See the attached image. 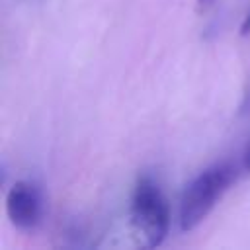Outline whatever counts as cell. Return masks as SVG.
I'll return each instance as SVG.
<instances>
[{
  "mask_svg": "<svg viewBox=\"0 0 250 250\" xmlns=\"http://www.w3.org/2000/svg\"><path fill=\"white\" fill-rule=\"evenodd\" d=\"M129 213L131 227L135 234L143 238V246L154 248L162 244L170 229V207L164 193L152 178L143 176L137 180L131 195Z\"/></svg>",
  "mask_w": 250,
  "mask_h": 250,
  "instance_id": "6da1fadb",
  "label": "cell"
},
{
  "mask_svg": "<svg viewBox=\"0 0 250 250\" xmlns=\"http://www.w3.org/2000/svg\"><path fill=\"white\" fill-rule=\"evenodd\" d=\"M236 180V168L230 162H217L203 170L186 188L180 201V227L182 230L195 229L213 209L215 201Z\"/></svg>",
  "mask_w": 250,
  "mask_h": 250,
  "instance_id": "7a4b0ae2",
  "label": "cell"
},
{
  "mask_svg": "<svg viewBox=\"0 0 250 250\" xmlns=\"http://www.w3.org/2000/svg\"><path fill=\"white\" fill-rule=\"evenodd\" d=\"M6 213L18 229H33L41 215L37 188L29 182H16L6 193Z\"/></svg>",
  "mask_w": 250,
  "mask_h": 250,
  "instance_id": "3957f363",
  "label": "cell"
},
{
  "mask_svg": "<svg viewBox=\"0 0 250 250\" xmlns=\"http://www.w3.org/2000/svg\"><path fill=\"white\" fill-rule=\"evenodd\" d=\"M248 33H250V10H248V14L244 16V20L240 23V35H248Z\"/></svg>",
  "mask_w": 250,
  "mask_h": 250,
  "instance_id": "277c9868",
  "label": "cell"
},
{
  "mask_svg": "<svg viewBox=\"0 0 250 250\" xmlns=\"http://www.w3.org/2000/svg\"><path fill=\"white\" fill-rule=\"evenodd\" d=\"M215 4V0H195V8L197 12H205L207 8H211Z\"/></svg>",
  "mask_w": 250,
  "mask_h": 250,
  "instance_id": "5b68a950",
  "label": "cell"
},
{
  "mask_svg": "<svg viewBox=\"0 0 250 250\" xmlns=\"http://www.w3.org/2000/svg\"><path fill=\"white\" fill-rule=\"evenodd\" d=\"M242 166L250 172V145L246 146V150H244V156H242Z\"/></svg>",
  "mask_w": 250,
  "mask_h": 250,
  "instance_id": "8992f818",
  "label": "cell"
}]
</instances>
